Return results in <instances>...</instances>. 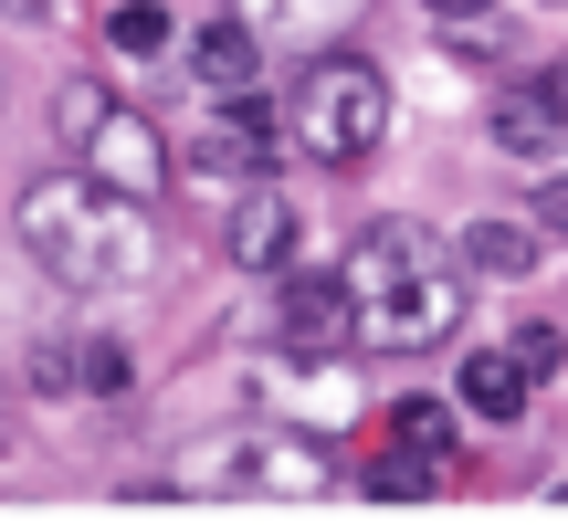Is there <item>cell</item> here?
<instances>
[{
    "label": "cell",
    "mask_w": 568,
    "mask_h": 525,
    "mask_svg": "<svg viewBox=\"0 0 568 525\" xmlns=\"http://www.w3.org/2000/svg\"><path fill=\"white\" fill-rule=\"evenodd\" d=\"M11 231H21V253H32L53 284H74V295H95V284H148V274H159L148 200L105 189L95 168H42V179L21 189Z\"/></svg>",
    "instance_id": "1"
},
{
    "label": "cell",
    "mask_w": 568,
    "mask_h": 525,
    "mask_svg": "<svg viewBox=\"0 0 568 525\" xmlns=\"http://www.w3.org/2000/svg\"><path fill=\"white\" fill-rule=\"evenodd\" d=\"M337 274H347V295H358V337L368 347L422 358V347H443L453 326H464V253H443L422 222H368Z\"/></svg>",
    "instance_id": "2"
},
{
    "label": "cell",
    "mask_w": 568,
    "mask_h": 525,
    "mask_svg": "<svg viewBox=\"0 0 568 525\" xmlns=\"http://www.w3.org/2000/svg\"><path fill=\"white\" fill-rule=\"evenodd\" d=\"M53 137L74 147V168H95V179L126 189V200H159L169 168H180V158H169V137H159V116H138L126 95H105L95 74H74L53 95Z\"/></svg>",
    "instance_id": "3"
},
{
    "label": "cell",
    "mask_w": 568,
    "mask_h": 525,
    "mask_svg": "<svg viewBox=\"0 0 568 525\" xmlns=\"http://www.w3.org/2000/svg\"><path fill=\"white\" fill-rule=\"evenodd\" d=\"M379 137H389V74L358 53H316L295 84V147L326 168H358L379 158Z\"/></svg>",
    "instance_id": "4"
},
{
    "label": "cell",
    "mask_w": 568,
    "mask_h": 525,
    "mask_svg": "<svg viewBox=\"0 0 568 525\" xmlns=\"http://www.w3.org/2000/svg\"><path fill=\"white\" fill-rule=\"evenodd\" d=\"M347 337H358L347 274H284V295H274V347H284V358L326 368V358H347Z\"/></svg>",
    "instance_id": "5"
},
{
    "label": "cell",
    "mask_w": 568,
    "mask_h": 525,
    "mask_svg": "<svg viewBox=\"0 0 568 525\" xmlns=\"http://www.w3.org/2000/svg\"><path fill=\"white\" fill-rule=\"evenodd\" d=\"M274 137H284V116L264 105V84H243V95H222V126H201L190 137V168L201 179H274Z\"/></svg>",
    "instance_id": "6"
},
{
    "label": "cell",
    "mask_w": 568,
    "mask_h": 525,
    "mask_svg": "<svg viewBox=\"0 0 568 525\" xmlns=\"http://www.w3.org/2000/svg\"><path fill=\"white\" fill-rule=\"evenodd\" d=\"M232 484L243 494H337V452L316 431H253L232 452Z\"/></svg>",
    "instance_id": "7"
},
{
    "label": "cell",
    "mask_w": 568,
    "mask_h": 525,
    "mask_svg": "<svg viewBox=\"0 0 568 525\" xmlns=\"http://www.w3.org/2000/svg\"><path fill=\"white\" fill-rule=\"evenodd\" d=\"M222 253L243 262V274H284V262H295V200H284L274 179H243V200H232V222H222Z\"/></svg>",
    "instance_id": "8"
},
{
    "label": "cell",
    "mask_w": 568,
    "mask_h": 525,
    "mask_svg": "<svg viewBox=\"0 0 568 525\" xmlns=\"http://www.w3.org/2000/svg\"><path fill=\"white\" fill-rule=\"evenodd\" d=\"M190 74H201L211 95H243V84L264 74V32H253L243 11H232V21H201V32H190Z\"/></svg>",
    "instance_id": "9"
},
{
    "label": "cell",
    "mask_w": 568,
    "mask_h": 525,
    "mask_svg": "<svg viewBox=\"0 0 568 525\" xmlns=\"http://www.w3.org/2000/svg\"><path fill=\"white\" fill-rule=\"evenodd\" d=\"M568 137V105L548 95V84H506V95H495V147H506V158H548V147Z\"/></svg>",
    "instance_id": "10"
},
{
    "label": "cell",
    "mask_w": 568,
    "mask_h": 525,
    "mask_svg": "<svg viewBox=\"0 0 568 525\" xmlns=\"http://www.w3.org/2000/svg\"><path fill=\"white\" fill-rule=\"evenodd\" d=\"M537 400V379L506 358V347H485V358H464V410L474 421H516V410Z\"/></svg>",
    "instance_id": "11"
},
{
    "label": "cell",
    "mask_w": 568,
    "mask_h": 525,
    "mask_svg": "<svg viewBox=\"0 0 568 525\" xmlns=\"http://www.w3.org/2000/svg\"><path fill=\"white\" fill-rule=\"evenodd\" d=\"M464 274L527 284V274H537V222H474V231H464Z\"/></svg>",
    "instance_id": "12"
},
{
    "label": "cell",
    "mask_w": 568,
    "mask_h": 525,
    "mask_svg": "<svg viewBox=\"0 0 568 525\" xmlns=\"http://www.w3.org/2000/svg\"><path fill=\"white\" fill-rule=\"evenodd\" d=\"M368 0H243L253 32H337V21H358Z\"/></svg>",
    "instance_id": "13"
},
{
    "label": "cell",
    "mask_w": 568,
    "mask_h": 525,
    "mask_svg": "<svg viewBox=\"0 0 568 525\" xmlns=\"http://www.w3.org/2000/svg\"><path fill=\"white\" fill-rule=\"evenodd\" d=\"M126 379H138V358H126L116 337H74V389H95V400H116Z\"/></svg>",
    "instance_id": "14"
},
{
    "label": "cell",
    "mask_w": 568,
    "mask_h": 525,
    "mask_svg": "<svg viewBox=\"0 0 568 525\" xmlns=\"http://www.w3.org/2000/svg\"><path fill=\"white\" fill-rule=\"evenodd\" d=\"M105 42H116V53H169V11L159 0H116V11H105Z\"/></svg>",
    "instance_id": "15"
},
{
    "label": "cell",
    "mask_w": 568,
    "mask_h": 525,
    "mask_svg": "<svg viewBox=\"0 0 568 525\" xmlns=\"http://www.w3.org/2000/svg\"><path fill=\"white\" fill-rule=\"evenodd\" d=\"M389 442H410V452L443 463V452H453V410L443 400H400V410H389Z\"/></svg>",
    "instance_id": "16"
},
{
    "label": "cell",
    "mask_w": 568,
    "mask_h": 525,
    "mask_svg": "<svg viewBox=\"0 0 568 525\" xmlns=\"http://www.w3.org/2000/svg\"><path fill=\"white\" fill-rule=\"evenodd\" d=\"M506 358L527 368V379H558V358H568V337H548V326H516V337H506Z\"/></svg>",
    "instance_id": "17"
},
{
    "label": "cell",
    "mask_w": 568,
    "mask_h": 525,
    "mask_svg": "<svg viewBox=\"0 0 568 525\" xmlns=\"http://www.w3.org/2000/svg\"><path fill=\"white\" fill-rule=\"evenodd\" d=\"M422 11L443 21V32H485V21H495V0H422Z\"/></svg>",
    "instance_id": "18"
},
{
    "label": "cell",
    "mask_w": 568,
    "mask_h": 525,
    "mask_svg": "<svg viewBox=\"0 0 568 525\" xmlns=\"http://www.w3.org/2000/svg\"><path fill=\"white\" fill-rule=\"evenodd\" d=\"M537 231H568V179H548V189H537Z\"/></svg>",
    "instance_id": "19"
},
{
    "label": "cell",
    "mask_w": 568,
    "mask_h": 525,
    "mask_svg": "<svg viewBox=\"0 0 568 525\" xmlns=\"http://www.w3.org/2000/svg\"><path fill=\"white\" fill-rule=\"evenodd\" d=\"M537 84H548V95H558V105H568V63H548V74H537Z\"/></svg>",
    "instance_id": "20"
},
{
    "label": "cell",
    "mask_w": 568,
    "mask_h": 525,
    "mask_svg": "<svg viewBox=\"0 0 568 525\" xmlns=\"http://www.w3.org/2000/svg\"><path fill=\"white\" fill-rule=\"evenodd\" d=\"M548 11H558V0H548Z\"/></svg>",
    "instance_id": "21"
}]
</instances>
